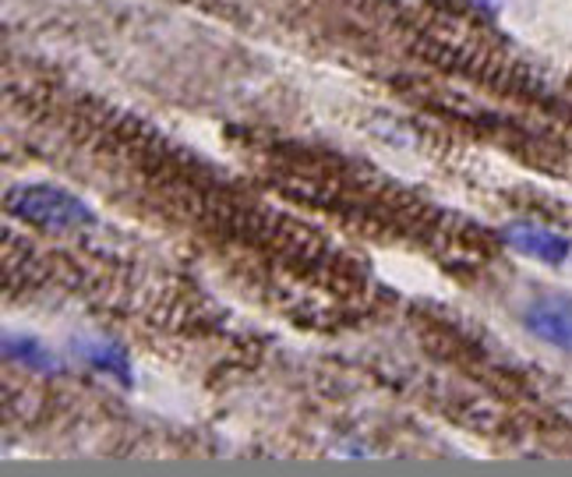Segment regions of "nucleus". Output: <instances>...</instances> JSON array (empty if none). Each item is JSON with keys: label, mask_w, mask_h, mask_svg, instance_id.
I'll list each match as a JSON object with an SVG mask.
<instances>
[{"label": "nucleus", "mask_w": 572, "mask_h": 477, "mask_svg": "<svg viewBox=\"0 0 572 477\" xmlns=\"http://www.w3.org/2000/svg\"><path fill=\"white\" fill-rule=\"evenodd\" d=\"M8 209L18 220L43 230H78L96 223V212L75 191L57 184H18L8 194Z\"/></svg>", "instance_id": "obj_1"}, {"label": "nucleus", "mask_w": 572, "mask_h": 477, "mask_svg": "<svg viewBox=\"0 0 572 477\" xmlns=\"http://www.w3.org/2000/svg\"><path fill=\"white\" fill-rule=\"evenodd\" d=\"M523 326L538 336L541 343L572 353V297L544 294L523 315Z\"/></svg>", "instance_id": "obj_2"}, {"label": "nucleus", "mask_w": 572, "mask_h": 477, "mask_svg": "<svg viewBox=\"0 0 572 477\" xmlns=\"http://www.w3.org/2000/svg\"><path fill=\"white\" fill-rule=\"evenodd\" d=\"M502 234H506L509 247H516L520 255L538 258L544 265H562L572 255V241L565 234H559V230L541 226V223H509Z\"/></svg>", "instance_id": "obj_3"}, {"label": "nucleus", "mask_w": 572, "mask_h": 477, "mask_svg": "<svg viewBox=\"0 0 572 477\" xmlns=\"http://www.w3.org/2000/svg\"><path fill=\"white\" fill-rule=\"evenodd\" d=\"M4 358L18 361L29 371H61L57 353H53L46 343L32 340V336H8V340H4Z\"/></svg>", "instance_id": "obj_4"}, {"label": "nucleus", "mask_w": 572, "mask_h": 477, "mask_svg": "<svg viewBox=\"0 0 572 477\" xmlns=\"http://www.w3.org/2000/svg\"><path fill=\"white\" fill-rule=\"evenodd\" d=\"M82 358L88 361V368L103 371V375L117 379L120 385H131V358L120 343H88L82 350Z\"/></svg>", "instance_id": "obj_5"}, {"label": "nucleus", "mask_w": 572, "mask_h": 477, "mask_svg": "<svg viewBox=\"0 0 572 477\" xmlns=\"http://www.w3.org/2000/svg\"><path fill=\"white\" fill-rule=\"evenodd\" d=\"M470 4H477V8H485V11H495L498 4H502V0H470Z\"/></svg>", "instance_id": "obj_6"}]
</instances>
